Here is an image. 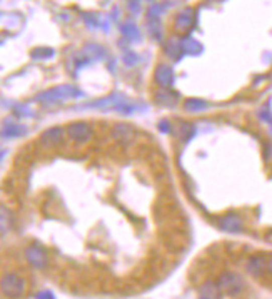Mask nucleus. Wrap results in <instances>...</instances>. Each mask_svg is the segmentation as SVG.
Instances as JSON below:
<instances>
[{"instance_id":"f257e3e1","label":"nucleus","mask_w":272,"mask_h":299,"mask_svg":"<svg viewBox=\"0 0 272 299\" xmlns=\"http://www.w3.org/2000/svg\"><path fill=\"white\" fill-rule=\"evenodd\" d=\"M25 279L20 277L19 274H14V272H7L2 277V282H0V287H2L4 296H7L9 299H19L24 296L25 292Z\"/></svg>"},{"instance_id":"f03ea898","label":"nucleus","mask_w":272,"mask_h":299,"mask_svg":"<svg viewBox=\"0 0 272 299\" xmlns=\"http://www.w3.org/2000/svg\"><path fill=\"white\" fill-rule=\"evenodd\" d=\"M217 286L221 292L227 296H237L240 292L244 291L245 287V282L242 279V276L240 274H235V272H222L221 276H219L217 279Z\"/></svg>"},{"instance_id":"7ed1b4c3","label":"nucleus","mask_w":272,"mask_h":299,"mask_svg":"<svg viewBox=\"0 0 272 299\" xmlns=\"http://www.w3.org/2000/svg\"><path fill=\"white\" fill-rule=\"evenodd\" d=\"M78 96H82V92L77 91V89L70 86H60V87L52 89V91L42 92L37 99L40 102H62V101H67V99L78 97Z\"/></svg>"},{"instance_id":"20e7f679","label":"nucleus","mask_w":272,"mask_h":299,"mask_svg":"<svg viewBox=\"0 0 272 299\" xmlns=\"http://www.w3.org/2000/svg\"><path fill=\"white\" fill-rule=\"evenodd\" d=\"M67 135L74 140V142H87L92 137V129L87 122H72L67 125Z\"/></svg>"},{"instance_id":"39448f33","label":"nucleus","mask_w":272,"mask_h":299,"mask_svg":"<svg viewBox=\"0 0 272 299\" xmlns=\"http://www.w3.org/2000/svg\"><path fill=\"white\" fill-rule=\"evenodd\" d=\"M67 130H64V127H50L44 130V134L40 135V144L44 145V147H55V145H59L62 140H64V135H65Z\"/></svg>"},{"instance_id":"423d86ee","label":"nucleus","mask_w":272,"mask_h":299,"mask_svg":"<svg viewBox=\"0 0 272 299\" xmlns=\"http://www.w3.org/2000/svg\"><path fill=\"white\" fill-rule=\"evenodd\" d=\"M25 258H27L30 266L37 267V269H42V267L47 266V254L40 246H29L25 249Z\"/></svg>"},{"instance_id":"0eeeda50","label":"nucleus","mask_w":272,"mask_h":299,"mask_svg":"<svg viewBox=\"0 0 272 299\" xmlns=\"http://www.w3.org/2000/svg\"><path fill=\"white\" fill-rule=\"evenodd\" d=\"M267 271V258L262 254H255L247 262V272L252 276H262Z\"/></svg>"},{"instance_id":"6e6552de","label":"nucleus","mask_w":272,"mask_h":299,"mask_svg":"<svg viewBox=\"0 0 272 299\" xmlns=\"http://www.w3.org/2000/svg\"><path fill=\"white\" fill-rule=\"evenodd\" d=\"M155 81H157V84H159V86H162L164 89L170 87L172 84H174V72H172L170 67L165 65V64L157 65V69H155Z\"/></svg>"},{"instance_id":"1a4fd4ad","label":"nucleus","mask_w":272,"mask_h":299,"mask_svg":"<svg viewBox=\"0 0 272 299\" xmlns=\"http://www.w3.org/2000/svg\"><path fill=\"white\" fill-rule=\"evenodd\" d=\"M221 228L224 231H227V233H239L240 229H242V221H240V217L237 214H226L222 219H221Z\"/></svg>"},{"instance_id":"9d476101","label":"nucleus","mask_w":272,"mask_h":299,"mask_svg":"<svg viewBox=\"0 0 272 299\" xmlns=\"http://www.w3.org/2000/svg\"><path fill=\"white\" fill-rule=\"evenodd\" d=\"M192 24H194V12H192V9L180 10L179 15L175 17V29L184 32V30L191 29Z\"/></svg>"},{"instance_id":"9b49d317","label":"nucleus","mask_w":272,"mask_h":299,"mask_svg":"<svg viewBox=\"0 0 272 299\" xmlns=\"http://www.w3.org/2000/svg\"><path fill=\"white\" fill-rule=\"evenodd\" d=\"M199 294H201V299H219V296H221V289H219L217 282L206 281V282H202L201 287H199Z\"/></svg>"},{"instance_id":"f8f14e48","label":"nucleus","mask_w":272,"mask_h":299,"mask_svg":"<svg viewBox=\"0 0 272 299\" xmlns=\"http://www.w3.org/2000/svg\"><path fill=\"white\" fill-rule=\"evenodd\" d=\"M180 45H182V52L184 54H197V52H201V44H199L197 40L191 39V37H186L180 40Z\"/></svg>"},{"instance_id":"ddd939ff","label":"nucleus","mask_w":272,"mask_h":299,"mask_svg":"<svg viewBox=\"0 0 272 299\" xmlns=\"http://www.w3.org/2000/svg\"><path fill=\"white\" fill-rule=\"evenodd\" d=\"M184 109L187 112H201V111H206L207 104L201 101V99H189V101H186Z\"/></svg>"},{"instance_id":"4468645a","label":"nucleus","mask_w":272,"mask_h":299,"mask_svg":"<svg viewBox=\"0 0 272 299\" xmlns=\"http://www.w3.org/2000/svg\"><path fill=\"white\" fill-rule=\"evenodd\" d=\"M25 134V127L24 125H10V127H7L5 125L4 130H2V135L4 137H17V135H24Z\"/></svg>"},{"instance_id":"2eb2a0df","label":"nucleus","mask_w":272,"mask_h":299,"mask_svg":"<svg viewBox=\"0 0 272 299\" xmlns=\"http://www.w3.org/2000/svg\"><path fill=\"white\" fill-rule=\"evenodd\" d=\"M114 137H117L119 140H124V139H129L130 135H132V130H130L129 125H124V124H119L116 125V129H114Z\"/></svg>"},{"instance_id":"dca6fc26","label":"nucleus","mask_w":272,"mask_h":299,"mask_svg":"<svg viewBox=\"0 0 272 299\" xmlns=\"http://www.w3.org/2000/svg\"><path fill=\"white\" fill-rule=\"evenodd\" d=\"M122 34L125 35L127 39H130V40H139L140 39V32H139V29L135 27L134 24H125L124 27H122Z\"/></svg>"},{"instance_id":"f3484780","label":"nucleus","mask_w":272,"mask_h":299,"mask_svg":"<svg viewBox=\"0 0 272 299\" xmlns=\"http://www.w3.org/2000/svg\"><path fill=\"white\" fill-rule=\"evenodd\" d=\"M147 25H149V30H150V34H152V37L160 40L162 39V25L159 22V19H149Z\"/></svg>"},{"instance_id":"a211bd4d","label":"nucleus","mask_w":272,"mask_h":299,"mask_svg":"<svg viewBox=\"0 0 272 299\" xmlns=\"http://www.w3.org/2000/svg\"><path fill=\"white\" fill-rule=\"evenodd\" d=\"M165 52H167L169 55L174 57V59H179V54L182 52V45H180L175 39H172V40H169V44H167Z\"/></svg>"},{"instance_id":"6ab92c4d","label":"nucleus","mask_w":272,"mask_h":299,"mask_svg":"<svg viewBox=\"0 0 272 299\" xmlns=\"http://www.w3.org/2000/svg\"><path fill=\"white\" fill-rule=\"evenodd\" d=\"M54 55V50L50 49H37L32 52V57L34 59H39V60H44V59H49V57Z\"/></svg>"},{"instance_id":"aec40b11","label":"nucleus","mask_w":272,"mask_h":299,"mask_svg":"<svg viewBox=\"0 0 272 299\" xmlns=\"http://www.w3.org/2000/svg\"><path fill=\"white\" fill-rule=\"evenodd\" d=\"M157 99H159L162 104H167V106H174L175 104L174 97L170 96V92H159L157 94Z\"/></svg>"},{"instance_id":"412c9836","label":"nucleus","mask_w":272,"mask_h":299,"mask_svg":"<svg viewBox=\"0 0 272 299\" xmlns=\"http://www.w3.org/2000/svg\"><path fill=\"white\" fill-rule=\"evenodd\" d=\"M35 299H55L50 291H42L39 294H35Z\"/></svg>"},{"instance_id":"4be33fe9","label":"nucleus","mask_w":272,"mask_h":299,"mask_svg":"<svg viewBox=\"0 0 272 299\" xmlns=\"http://www.w3.org/2000/svg\"><path fill=\"white\" fill-rule=\"evenodd\" d=\"M267 272H270V274H272V256L267 259Z\"/></svg>"}]
</instances>
